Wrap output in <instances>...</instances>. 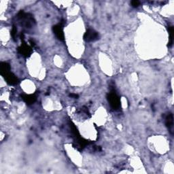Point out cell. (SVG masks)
I'll return each mask as SVG.
<instances>
[{"label":"cell","mask_w":174,"mask_h":174,"mask_svg":"<svg viewBox=\"0 0 174 174\" xmlns=\"http://www.w3.org/2000/svg\"><path fill=\"white\" fill-rule=\"evenodd\" d=\"M173 125V117L172 113H169L165 118V125L169 130H172Z\"/></svg>","instance_id":"cell-9"},{"label":"cell","mask_w":174,"mask_h":174,"mask_svg":"<svg viewBox=\"0 0 174 174\" xmlns=\"http://www.w3.org/2000/svg\"><path fill=\"white\" fill-rule=\"evenodd\" d=\"M22 99L26 103L27 105H31L34 103L36 101V97L35 95H33V94H29V95H23L21 96Z\"/></svg>","instance_id":"cell-7"},{"label":"cell","mask_w":174,"mask_h":174,"mask_svg":"<svg viewBox=\"0 0 174 174\" xmlns=\"http://www.w3.org/2000/svg\"><path fill=\"white\" fill-rule=\"evenodd\" d=\"M130 3H131V6L133 8H137L140 4V2L139 1H137V0H134V1L130 2Z\"/></svg>","instance_id":"cell-12"},{"label":"cell","mask_w":174,"mask_h":174,"mask_svg":"<svg viewBox=\"0 0 174 174\" xmlns=\"http://www.w3.org/2000/svg\"><path fill=\"white\" fill-rule=\"evenodd\" d=\"M84 39L87 42H91L97 41L99 39V33L92 29H89L84 35Z\"/></svg>","instance_id":"cell-3"},{"label":"cell","mask_w":174,"mask_h":174,"mask_svg":"<svg viewBox=\"0 0 174 174\" xmlns=\"http://www.w3.org/2000/svg\"><path fill=\"white\" fill-rule=\"evenodd\" d=\"M23 42L22 45L18 48V52L20 54H21L22 56L27 58L30 57L31 53H32V48L30 46H28L26 44V43L25 42L24 40H21Z\"/></svg>","instance_id":"cell-5"},{"label":"cell","mask_w":174,"mask_h":174,"mask_svg":"<svg viewBox=\"0 0 174 174\" xmlns=\"http://www.w3.org/2000/svg\"><path fill=\"white\" fill-rule=\"evenodd\" d=\"M11 35L13 38V39L16 41V38H17V29L15 26H13L12 31H11Z\"/></svg>","instance_id":"cell-11"},{"label":"cell","mask_w":174,"mask_h":174,"mask_svg":"<svg viewBox=\"0 0 174 174\" xmlns=\"http://www.w3.org/2000/svg\"><path fill=\"white\" fill-rule=\"evenodd\" d=\"M167 30L169 32V42H168V46L172 47L173 43V34H174V30L173 26H169L167 27Z\"/></svg>","instance_id":"cell-10"},{"label":"cell","mask_w":174,"mask_h":174,"mask_svg":"<svg viewBox=\"0 0 174 174\" xmlns=\"http://www.w3.org/2000/svg\"><path fill=\"white\" fill-rule=\"evenodd\" d=\"M53 31L54 32V35L60 41L63 42L65 40V35L63 32V25L62 23L57 24L56 25H54L53 27Z\"/></svg>","instance_id":"cell-4"},{"label":"cell","mask_w":174,"mask_h":174,"mask_svg":"<svg viewBox=\"0 0 174 174\" xmlns=\"http://www.w3.org/2000/svg\"><path fill=\"white\" fill-rule=\"evenodd\" d=\"M70 97L71 98H74V99H78V98L79 97L78 95H77V94H75V93H71L70 95Z\"/></svg>","instance_id":"cell-13"},{"label":"cell","mask_w":174,"mask_h":174,"mask_svg":"<svg viewBox=\"0 0 174 174\" xmlns=\"http://www.w3.org/2000/svg\"><path fill=\"white\" fill-rule=\"evenodd\" d=\"M108 101L113 110H117L121 108V99L114 91H112L108 94Z\"/></svg>","instance_id":"cell-2"},{"label":"cell","mask_w":174,"mask_h":174,"mask_svg":"<svg viewBox=\"0 0 174 174\" xmlns=\"http://www.w3.org/2000/svg\"><path fill=\"white\" fill-rule=\"evenodd\" d=\"M2 76L5 78L6 82L10 85H16L19 82V79L16 76L10 71Z\"/></svg>","instance_id":"cell-6"},{"label":"cell","mask_w":174,"mask_h":174,"mask_svg":"<svg viewBox=\"0 0 174 174\" xmlns=\"http://www.w3.org/2000/svg\"><path fill=\"white\" fill-rule=\"evenodd\" d=\"M10 71V65L6 62H2L0 64V73L2 76L5 75Z\"/></svg>","instance_id":"cell-8"},{"label":"cell","mask_w":174,"mask_h":174,"mask_svg":"<svg viewBox=\"0 0 174 174\" xmlns=\"http://www.w3.org/2000/svg\"><path fill=\"white\" fill-rule=\"evenodd\" d=\"M18 19L21 22V25H24L25 27L31 28L34 26V24L35 23V21L32 16H31L30 14L25 13L24 11L21 10L18 14L17 15Z\"/></svg>","instance_id":"cell-1"}]
</instances>
